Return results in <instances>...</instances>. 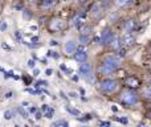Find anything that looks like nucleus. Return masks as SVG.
I'll use <instances>...</instances> for the list:
<instances>
[{
    "label": "nucleus",
    "instance_id": "f257e3e1",
    "mask_svg": "<svg viewBox=\"0 0 151 127\" xmlns=\"http://www.w3.org/2000/svg\"><path fill=\"white\" fill-rule=\"evenodd\" d=\"M121 66V60L117 56H107L104 58L101 66L98 67V74L102 75H109L111 73H114L115 70H118Z\"/></svg>",
    "mask_w": 151,
    "mask_h": 127
},
{
    "label": "nucleus",
    "instance_id": "f03ea898",
    "mask_svg": "<svg viewBox=\"0 0 151 127\" xmlns=\"http://www.w3.org/2000/svg\"><path fill=\"white\" fill-rule=\"evenodd\" d=\"M119 102L125 107L135 106V105L138 103V95H137L133 90H125V91H122V93H121Z\"/></svg>",
    "mask_w": 151,
    "mask_h": 127
},
{
    "label": "nucleus",
    "instance_id": "7ed1b4c3",
    "mask_svg": "<svg viewBox=\"0 0 151 127\" xmlns=\"http://www.w3.org/2000/svg\"><path fill=\"white\" fill-rule=\"evenodd\" d=\"M118 88V82L115 80H111V78H107V80H104L101 83H99V90L105 94H111L117 90Z\"/></svg>",
    "mask_w": 151,
    "mask_h": 127
},
{
    "label": "nucleus",
    "instance_id": "20e7f679",
    "mask_svg": "<svg viewBox=\"0 0 151 127\" xmlns=\"http://www.w3.org/2000/svg\"><path fill=\"white\" fill-rule=\"evenodd\" d=\"M113 39H114V33H113L110 29H105V31L102 32L101 39H99L98 41H99V44H110Z\"/></svg>",
    "mask_w": 151,
    "mask_h": 127
},
{
    "label": "nucleus",
    "instance_id": "39448f33",
    "mask_svg": "<svg viewBox=\"0 0 151 127\" xmlns=\"http://www.w3.org/2000/svg\"><path fill=\"white\" fill-rule=\"evenodd\" d=\"M125 85L130 89H138L139 86H141V81H139L137 77H134V75H130V77L126 78Z\"/></svg>",
    "mask_w": 151,
    "mask_h": 127
},
{
    "label": "nucleus",
    "instance_id": "423d86ee",
    "mask_svg": "<svg viewBox=\"0 0 151 127\" xmlns=\"http://www.w3.org/2000/svg\"><path fill=\"white\" fill-rule=\"evenodd\" d=\"M80 74L82 75V77H89V75L91 74V65L90 64H88L85 61V62H81V66H80Z\"/></svg>",
    "mask_w": 151,
    "mask_h": 127
},
{
    "label": "nucleus",
    "instance_id": "0eeeda50",
    "mask_svg": "<svg viewBox=\"0 0 151 127\" xmlns=\"http://www.w3.org/2000/svg\"><path fill=\"white\" fill-rule=\"evenodd\" d=\"M74 60L77 61V62H85V61L88 60V53L83 49H77L74 52Z\"/></svg>",
    "mask_w": 151,
    "mask_h": 127
},
{
    "label": "nucleus",
    "instance_id": "6e6552de",
    "mask_svg": "<svg viewBox=\"0 0 151 127\" xmlns=\"http://www.w3.org/2000/svg\"><path fill=\"white\" fill-rule=\"evenodd\" d=\"M65 27H66V24L64 20H55L50 24V29H52V31H63Z\"/></svg>",
    "mask_w": 151,
    "mask_h": 127
},
{
    "label": "nucleus",
    "instance_id": "1a4fd4ad",
    "mask_svg": "<svg viewBox=\"0 0 151 127\" xmlns=\"http://www.w3.org/2000/svg\"><path fill=\"white\" fill-rule=\"evenodd\" d=\"M64 49H65L66 55H74V52L77 50V45H76L74 41H68L64 47Z\"/></svg>",
    "mask_w": 151,
    "mask_h": 127
},
{
    "label": "nucleus",
    "instance_id": "9d476101",
    "mask_svg": "<svg viewBox=\"0 0 151 127\" xmlns=\"http://www.w3.org/2000/svg\"><path fill=\"white\" fill-rule=\"evenodd\" d=\"M121 42H122V47L123 45H127V47L129 45H133L134 42H135V37L131 36V33H127L122 40H121Z\"/></svg>",
    "mask_w": 151,
    "mask_h": 127
},
{
    "label": "nucleus",
    "instance_id": "9b49d317",
    "mask_svg": "<svg viewBox=\"0 0 151 127\" xmlns=\"http://www.w3.org/2000/svg\"><path fill=\"white\" fill-rule=\"evenodd\" d=\"M42 111H44V117L45 118H52L53 117V109L50 106H48V105H44L42 106Z\"/></svg>",
    "mask_w": 151,
    "mask_h": 127
},
{
    "label": "nucleus",
    "instance_id": "f8f14e48",
    "mask_svg": "<svg viewBox=\"0 0 151 127\" xmlns=\"http://www.w3.org/2000/svg\"><path fill=\"white\" fill-rule=\"evenodd\" d=\"M56 4V0H42L41 1V8H44V9H49V8L55 7Z\"/></svg>",
    "mask_w": 151,
    "mask_h": 127
},
{
    "label": "nucleus",
    "instance_id": "ddd939ff",
    "mask_svg": "<svg viewBox=\"0 0 151 127\" xmlns=\"http://www.w3.org/2000/svg\"><path fill=\"white\" fill-rule=\"evenodd\" d=\"M135 28H137V23L134 20H127L125 23V29L127 32H133Z\"/></svg>",
    "mask_w": 151,
    "mask_h": 127
},
{
    "label": "nucleus",
    "instance_id": "4468645a",
    "mask_svg": "<svg viewBox=\"0 0 151 127\" xmlns=\"http://www.w3.org/2000/svg\"><path fill=\"white\" fill-rule=\"evenodd\" d=\"M83 19H85V13H80V15L74 19V25L77 27V28H81V25H82V23H83Z\"/></svg>",
    "mask_w": 151,
    "mask_h": 127
},
{
    "label": "nucleus",
    "instance_id": "2eb2a0df",
    "mask_svg": "<svg viewBox=\"0 0 151 127\" xmlns=\"http://www.w3.org/2000/svg\"><path fill=\"white\" fill-rule=\"evenodd\" d=\"M142 95L147 99H151V86H147V88L142 89Z\"/></svg>",
    "mask_w": 151,
    "mask_h": 127
},
{
    "label": "nucleus",
    "instance_id": "dca6fc26",
    "mask_svg": "<svg viewBox=\"0 0 151 127\" xmlns=\"http://www.w3.org/2000/svg\"><path fill=\"white\" fill-rule=\"evenodd\" d=\"M131 1H133V0H115V3H117V5H119V7H125V5L130 4Z\"/></svg>",
    "mask_w": 151,
    "mask_h": 127
},
{
    "label": "nucleus",
    "instance_id": "f3484780",
    "mask_svg": "<svg viewBox=\"0 0 151 127\" xmlns=\"http://www.w3.org/2000/svg\"><path fill=\"white\" fill-rule=\"evenodd\" d=\"M89 34H81V37H80V41L82 42V44H88L89 42Z\"/></svg>",
    "mask_w": 151,
    "mask_h": 127
},
{
    "label": "nucleus",
    "instance_id": "a211bd4d",
    "mask_svg": "<svg viewBox=\"0 0 151 127\" xmlns=\"http://www.w3.org/2000/svg\"><path fill=\"white\" fill-rule=\"evenodd\" d=\"M4 118L5 119H12L13 118V111L12 110H7V111L4 113Z\"/></svg>",
    "mask_w": 151,
    "mask_h": 127
},
{
    "label": "nucleus",
    "instance_id": "6ab92c4d",
    "mask_svg": "<svg viewBox=\"0 0 151 127\" xmlns=\"http://www.w3.org/2000/svg\"><path fill=\"white\" fill-rule=\"evenodd\" d=\"M52 126H65V127H68L69 123L65 122V121H57V122H55Z\"/></svg>",
    "mask_w": 151,
    "mask_h": 127
},
{
    "label": "nucleus",
    "instance_id": "aec40b11",
    "mask_svg": "<svg viewBox=\"0 0 151 127\" xmlns=\"http://www.w3.org/2000/svg\"><path fill=\"white\" fill-rule=\"evenodd\" d=\"M66 110H68L70 114H73V115H76V117H78L80 115V111L78 110H76V109H70V107H66Z\"/></svg>",
    "mask_w": 151,
    "mask_h": 127
},
{
    "label": "nucleus",
    "instance_id": "412c9836",
    "mask_svg": "<svg viewBox=\"0 0 151 127\" xmlns=\"http://www.w3.org/2000/svg\"><path fill=\"white\" fill-rule=\"evenodd\" d=\"M117 122H121V123H127V119L126 118H115Z\"/></svg>",
    "mask_w": 151,
    "mask_h": 127
},
{
    "label": "nucleus",
    "instance_id": "4be33fe9",
    "mask_svg": "<svg viewBox=\"0 0 151 127\" xmlns=\"http://www.w3.org/2000/svg\"><path fill=\"white\" fill-rule=\"evenodd\" d=\"M5 28H7V24L3 21V23L0 24V31H5Z\"/></svg>",
    "mask_w": 151,
    "mask_h": 127
},
{
    "label": "nucleus",
    "instance_id": "5701e85b",
    "mask_svg": "<svg viewBox=\"0 0 151 127\" xmlns=\"http://www.w3.org/2000/svg\"><path fill=\"white\" fill-rule=\"evenodd\" d=\"M31 16H32V13H29V12H28V9L24 11V17H31Z\"/></svg>",
    "mask_w": 151,
    "mask_h": 127
},
{
    "label": "nucleus",
    "instance_id": "b1692460",
    "mask_svg": "<svg viewBox=\"0 0 151 127\" xmlns=\"http://www.w3.org/2000/svg\"><path fill=\"white\" fill-rule=\"evenodd\" d=\"M48 83L44 82V81H40V82H37V86H47Z\"/></svg>",
    "mask_w": 151,
    "mask_h": 127
},
{
    "label": "nucleus",
    "instance_id": "393cba45",
    "mask_svg": "<svg viewBox=\"0 0 151 127\" xmlns=\"http://www.w3.org/2000/svg\"><path fill=\"white\" fill-rule=\"evenodd\" d=\"M28 66L33 67V66H35V61H33V60H29V61H28Z\"/></svg>",
    "mask_w": 151,
    "mask_h": 127
},
{
    "label": "nucleus",
    "instance_id": "a878e982",
    "mask_svg": "<svg viewBox=\"0 0 151 127\" xmlns=\"http://www.w3.org/2000/svg\"><path fill=\"white\" fill-rule=\"evenodd\" d=\"M101 126H110V122H99Z\"/></svg>",
    "mask_w": 151,
    "mask_h": 127
},
{
    "label": "nucleus",
    "instance_id": "bb28decb",
    "mask_svg": "<svg viewBox=\"0 0 151 127\" xmlns=\"http://www.w3.org/2000/svg\"><path fill=\"white\" fill-rule=\"evenodd\" d=\"M47 74H48V75H50V74H52V70L48 69V70H47Z\"/></svg>",
    "mask_w": 151,
    "mask_h": 127
},
{
    "label": "nucleus",
    "instance_id": "cd10ccee",
    "mask_svg": "<svg viewBox=\"0 0 151 127\" xmlns=\"http://www.w3.org/2000/svg\"><path fill=\"white\" fill-rule=\"evenodd\" d=\"M36 118H37V119H39V118H41V114H40V113H36Z\"/></svg>",
    "mask_w": 151,
    "mask_h": 127
},
{
    "label": "nucleus",
    "instance_id": "c85d7f7f",
    "mask_svg": "<svg viewBox=\"0 0 151 127\" xmlns=\"http://www.w3.org/2000/svg\"><path fill=\"white\" fill-rule=\"evenodd\" d=\"M86 1H88V0H80V3H81V4H85Z\"/></svg>",
    "mask_w": 151,
    "mask_h": 127
},
{
    "label": "nucleus",
    "instance_id": "c756f323",
    "mask_svg": "<svg viewBox=\"0 0 151 127\" xmlns=\"http://www.w3.org/2000/svg\"><path fill=\"white\" fill-rule=\"evenodd\" d=\"M147 117H149V118H151V113H149V114H147Z\"/></svg>",
    "mask_w": 151,
    "mask_h": 127
},
{
    "label": "nucleus",
    "instance_id": "7c9ffc66",
    "mask_svg": "<svg viewBox=\"0 0 151 127\" xmlns=\"http://www.w3.org/2000/svg\"><path fill=\"white\" fill-rule=\"evenodd\" d=\"M29 1H31V3H33V1H35V0H29Z\"/></svg>",
    "mask_w": 151,
    "mask_h": 127
},
{
    "label": "nucleus",
    "instance_id": "2f4dec72",
    "mask_svg": "<svg viewBox=\"0 0 151 127\" xmlns=\"http://www.w3.org/2000/svg\"><path fill=\"white\" fill-rule=\"evenodd\" d=\"M150 86H151V80H150Z\"/></svg>",
    "mask_w": 151,
    "mask_h": 127
}]
</instances>
